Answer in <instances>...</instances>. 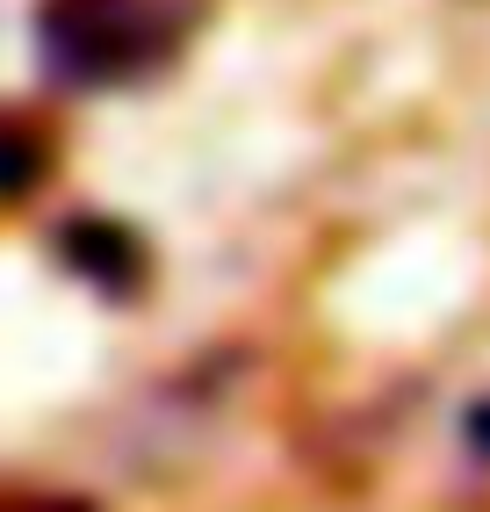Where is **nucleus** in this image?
I'll return each instance as SVG.
<instances>
[{"label": "nucleus", "mask_w": 490, "mask_h": 512, "mask_svg": "<svg viewBox=\"0 0 490 512\" xmlns=\"http://www.w3.org/2000/svg\"><path fill=\"white\" fill-rule=\"evenodd\" d=\"M166 44L159 15L145 0H51L44 8V58L65 80H123L137 65H152Z\"/></svg>", "instance_id": "1"}, {"label": "nucleus", "mask_w": 490, "mask_h": 512, "mask_svg": "<svg viewBox=\"0 0 490 512\" xmlns=\"http://www.w3.org/2000/svg\"><path fill=\"white\" fill-rule=\"evenodd\" d=\"M58 253L73 260L94 289H109V296H130L137 282H145V253H137V238H130L123 224H94V217H80V224H65Z\"/></svg>", "instance_id": "2"}, {"label": "nucleus", "mask_w": 490, "mask_h": 512, "mask_svg": "<svg viewBox=\"0 0 490 512\" xmlns=\"http://www.w3.org/2000/svg\"><path fill=\"white\" fill-rule=\"evenodd\" d=\"M462 433H469V448H476V455H490V404H476V412L462 419Z\"/></svg>", "instance_id": "3"}]
</instances>
